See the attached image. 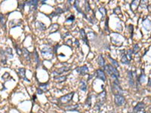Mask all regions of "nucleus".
<instances>
[{
	"label": "nucleus",
	"mask_w": 151,
	"mask_h": 113,
	"mask_svg": "<svg viewBox=\"0 0 151 113\" xmlns=\"http://www.w3.org/2000/svg\"><path fill=\"white\" fill-rule=\"evenodd\" d=\"M80 89L84 92L87 91V85H86V82L85 81L80 82Z\"/></svg>",
	"instance_id": "obj_24"
},
{
	"label": "nucleus",
	"mask_w": 151,
	"mask_h": 113,
	"mask_svg": "<svg viewBox=\"0 0 151 113\" xmlns=\"http://www.w3.org/2000/svg\"><path fill=\"white\" fill-rule=\"evenodd\" d=\"M75 92L74 91H72L69 94H66V95H64L61 97L58 98V100L57 101L59 102V103L60 105H65V104H67L69 103L70 102L73 100V95H74Z\"/></svg>",
	"instance_id": "obj_1"
},
{
	"label": "nucleus",
	"mask_w": 151,
	"mask_h": 113,
	"mask_svg": "<svg viewBox=\"0 0 151 113\" xmlns=\"http://www.w3.org/2000/svg\"><path fill=\"white\" fill-rule=\"evenodd\" d=\"M133 51H132V50H128L127 51V54H126V56L128 57V59L129 60H131V54H132Z\"/></svg>",
	"instance_id": "obj_31"
},
{
	"label": "nucleus",
	"mask_w": 151,
	"mask_h": 113,
	"mask_svg": "<svg viewBox=\"0 0 151 113\" xmlns=\"http://www.w3.org/2000/svg\"><path fill=\"white\" fill-rule=\"evenodd\" d=\"M64 12V10L62 9L61 8H57L56 10H55V12H52V13L49 15V17H55V16H58V15H60V14H63Z\"/></svg>",
	"instance_id": "obj_13"
},
{
	"label": "nucleus",
	"mask_w": 151,
	"mask_h": 113,
	"mask_svg": "<svg viewBox=\"0 0 151 113\" xmlns=\"http://www.w3.org/2000/svg\"><path fill=\"white\" fill-rule=\"evenodd\" d=\"M114 102L115 104L117 106H122L125 103V99L123 95H119V94H115L114 95Z\"/></svg>",
	"instance_id": "obj_2"
},
{
	"label": "nucleus",
	"mask_w": 151,
	"mask_h": 113,
	"mask_svg": "<svg viewBox=\"0 0 151 113\" xmlns=\"http://www.w3.org/2000/svg\"><path fill=\"white\" fill-rule=\"evenodd\" d=\"M6 21H7V19L5 17L4 14L0 13V23H1L2 27H3L4 30L6 29Z\"/></svg>",
	"instance_id": "obj_15"
},
{
	"label": "nucleus",
	"mask_w": 151,
	"mask_h": 113,
	"mask_svg": "<svg viewBox=\"0 0 151 113\" xmlns=\"http://www.w3.org/2000/svg\"><path fill=\"white\" fill-rule=\"evenodd\" d=\"M25 5H26V2H21L18 3V7L20 10H24Z\"/></svg>",
	"instance_id": "obj_32"
},
{
	"label": "nucleus",
	"mask_w": 151,
	"mask_h": 113,
	"mask_svg": "<svg viewBox=\"0 0 151 113\" xmlns=\"http://www.w3.org/2000/svg\"><path fill=\"white\" fill-rule=\"evenodd\" d=\"M99 12H101V14H102V18H103L104 16H105V14H107V10H106V8H104V7H100V8H99Z\"/></svg>",
	"instance_id": "obj_28"
},
{
	"label": "nucleus",
	"mask_w": 151,
	"mask_h": 113,
	"mask_svg": "<svg viewBox=\"0 0 151 113\" xmlns=\"http://www.w3.org/2000/svg\"><path fill=\"white\" fill-rule=\"evenodd\" d=\"M139 47H138V45H135L134 46V50L132 51L133 53L134 54H136V53H138V51H139Z\"/></svg>",
	"instance_id": "obj_34"
},
{
	"label": "nucleus",
	"mask_w": 151,
	"mask_h": 113,
	"mask_svg": "<svg viewBox=\"0 0 151 113\" xmlns=\"http://www.w3.org/2000/svg\"><path fill=\"white\" fill-rule=\"evenodd\" d=\"M36 27L40 31H45L46 30L45 25L43 23H42V22H40V21H37L36 22Z\"/></svg>",
	"instance_id": "obj_19"
},
{
	"label": "nucleus",
	"mask_w": 151,
	"mask_h": 113,
	"mask_svg": "<svg viewBox=\"0 0 151 113\" xmlns=\"http://www.w3.org/2000/svg\"><path fill=\"white\" fill-rule=\"evenodd\" d=\"M22 54H23V56L27 60H28V61L30 60V53L29 52V51H27V49L24 48L22 49Z\"/></svg>",
	"instance_id": "obj_16"
},
{
	"label": "nucleus",
	"mask_w": 151,
	"mask_h": 113,
	"mask_svg": "<svg viewBox=\"0 0 151 113\" xmlns=\"http://www.w3.org/2000/svg\"><path fill=\"white\" fill-rule=\"evenodd\" d=\"M17 74H18L20 78L24 79V81L30 82V80H28L26 77V70L24 68H19L17 70Z\"/></svg>",
	"instance_id": "obj_8"
},
{
	"label": "nucleus",
	"mask_w": 151,
	"mask_h": 113,
	"mask_svg": "<svg viewBox=\"0 0 151 113\" xmlns=\"http://www.w3.org/2000/svg\"><path fill=\"white\" fill-rule=\"evenodd\" d=\"M106 99H107V92L105 91V90H103V91L100 94H98V96L97 97V100H98V102H97V103L103 104Z\"/></svg>",
	"instance_id": "obj_7"
},
{
	"label": "nucleus",
	"mask_w": 151,
	"mask_h": 113,
	"mask_svg": "<svg viewBox=\"0 0 151 113\" xmlns=\"http://www.w3.org/2000/svg\"><path fill=\"white\" fill-rule=\"evenodd\" d=\"M39 4L38 0H31V1L26 2V5L30 6V12H34L37 9V6Z\"/></svg>",
	"instance_id": "obj_4"
},
{
	"label": "nucleus",
	"mask_w": 151,
	"mask_h": 113,
	"mask_svg": "<svg viewBox=\"0 0 151 113\" xmlns=\"http://www.w3.org/2000/svg\"><path fill=\"white\" fill-rule=\"evenodd\" d=\"M105 30L108 31V18H107L106 20V23H105Z\"/></svg>",
	"instance_id": "obj_37"
},
{
	"label": "nucleus",
	"mask_w": 151,
	"mask_h": 113,
	"mask_svg": "<svg viewBox=\"0 0 151 113\" xmlns=\"http://www.w3.org/2000/svg\"><path fill=\"white\" fill-rule=\"evenodd\" d=\"M74 20H75V17H74V15H71L70 17H69L67 18V19L66 20V21H67V22H68V21L73 22V21H74Z\"/></svg>",
	"instance_id": "obj_36"
},
{
	"label": "nucleus",
	"mask_w": 151,
	"mask_h": 113,
	"mask_svg": "<svg viewBox=\"0 0 151 113\" xmlns=\"http://www.w3.org/2000/svg\"><path fill=\"white\" fill-rule=\"evenodd\" d=\"M79 105L76 104V105H64V109L65 110H70V111H74L76 109L78 108Z\"/></svg>",
	"instance_id": "obj_22"
},
{
	"label": "nucleus",
	"mask_w": 151,
	"mask_h": 113,
	"mask_svg": "<svg viewBox=\"0 0 151 113\" xmlns=\"http://www.w3.org/2000/svg\"><path fill=\"white\" fill-rule=\"evenodd\" d=\"M34 57H35V60H36V66L37 67L39 66V63H40V61H39V54L36 51V50H34Z\"/></svg>",
	"instance_id": "obj_26"
},
{
	"label": "nucleus",
	"mask_w": 151,
	"mask_h": 113,
	"mask_svg": "<svg viewBox=\"0 0 151 113\" xmlns=\"http://www.w3.org/2000/svg\"><path fill=\"white\" fill-rule=\"evenodd\" d=\"M67 78V75H58V76H55V77H54V79H55V82H63L64 81H66Z\"/></svg>",
	"instance_id": "obj_18"
},
{
	"label": "nucleus",
	"mask_w": 151,
	"mask_h": 113,
	"mask_svg": "<svg viewBox=\"0 0 151 113\" xmlns=\"http://www.w3.org/2000/svg\"><path fill=\"white\" fill-rule=\"evenodd\" d=\"M149 109H149V112H150V113H151V106H150Z\"/></svg>",
	"instance_id": "obj_42"
},
{
	"label": "nucleus",
	"mask_w": 151,
	"mask_h": 113,
	"mask_svg": "<svg viewBox=\"0 0 151 113\" xmlns=\"http://www.w3.org/2000/svg\"><path fill=\"white\" fill-rule=\"evenodd\" d=\"M76 71L79 74L82 76H84L86 75H88V68L87 66H79V67H77L76 69Z\"/></svg>",
	"instance_id": "obj_5"
},
{
	"label": "nucleus",
	"mask_w": 151,
	"mask_h": 113,
	"mask_svg": "<svg viewBox=\"0 0 151 113\" xmlns=\"http://www.w3.org/2000/svg\"><path fill=\"white\" fill-rule=\"evenodd\" d=\"M59 26H58V24H52L51 25V26L49 27V32H50V33L51 32H55L57 30V29H58Z\"/></svg>",
	"instance_id": "obj_23"
},
{
	"label": "nucleus",
	"mask_w": 151,
	"mask_h": 113,
	"mask_svg": "<svg viewBox=\"0 0 151 113\" xmlns=\"http://www.w3.org/2000/svg\"><path fill=\"white\" fill-rule=\"evenodd\" d=\"M98 63L100 67H104V66H105V60H104L102 55H99L98 59Z\"/></svg>",
	"instance_id": "obj_21"
},
{
	"label": "nucleus",
	"mask_w": 151,
	"mask_h": 113,
	"mask_svg": "<svg viewBox=\"0 0 151 113\" xmlns=\"http://www.w3.org/2000/svg\"><path fill=\"white\" fill-rule=\"evenodd\" d=\"M139 113H146V112L144 111V109H142V110H141L140 112H138Z\"/></svg>",
	"instance_id": "obj_41"
},
{
	"label": "nucleus",
	"mask_w": 151,
	"mask_h": 113,
	"mask_svg": "<svg viewBox=\"0 0 151 113\" xmlns=\"http://www.w3.org/2000/svg\"><path fill=\"white\" fill-rule=\"evenodd\" d=\"M96 73H97V77H98V78L102 80L103 82H105L107 81V77H106L105 72H104L103 70L99 69V70L96 71Z\"/></svg>",
	"instance_id": "obj_9"
},
{
	"label": "nucleus",
	"mask_w": 151,
	"mask_h": 113,
	"mask_svg": "<svg viewBox=\"0 0 151 113\" xmlns=\"http://www.w3.org/2000/svg\"><path fill=\"white\" fill-rule=\"evenodd\" d=\"M5 51V54H6L7 57H9V58H12V57H13V55H12V48H8L6 49V51Z\"/></svg>",
	"instance_id": "obj_27"
},
{
	"label": "nucleus",
	"mask_w": 151,
	"mask_h": 113,
	"mask_svg": "<svg viewBox=\"0 0 151 113\" xmlns=\"http://www.w3.org/2000/svg\"><path fill=\"white\" fill-rule=\"evenodd\" d=\"M85 104L86 105H88V107H91V97H88V99L86 100L85 101Z\"/></svg>",
	"instance_id": "obj_30"
},
{
	"label": "nucleus",
	"mask_w": 151,
	"mask_h": 113,
	"mask_svg": "<svg viewBox=\"0 0 151 113\" xmlns=\"http://www.w3.org/2000/svg\"><path fill=\"white\" fill-rule=\"evenodd\" d=\"M80 35H81V38H82V40L83 41L85 45H87L88 46V37H87V35H86L85 32L84 30V29H82L80 30Z\"/></svg>",
	"instance_id": "obj_12"
},
{
	"label": "nucleus",
	"mask_w": 151,
	"mask_h": 113,
	"mask_svg": "<svg viewBox=\"0 0 151 113\" xmlns=\"http://www.w3.org/2000/svg\"><path fill=\"white\" fill-rule=\"evenodd\" d=\"M108 58L110 60V61H111V63H112V66H113L115 67V68H118V67H119V63L116 61V60H115L114 59H113L112 57H111L110 56H108Z\"/></svg>",
	"instance_id": "obj_25"
},
{
	"label": "nucleus",
	"mask_w": 151,
	"mask_h": 113,
	"mask_svg": "<svg viewBox=\"0 0 151 113\" xmlns=\"http://www.w3.org/2000/svg\"><path fill=\"white\" fill-rule=\"evenodd\" d=\"M85 12L86 13H88L90 11H91V8H90V5L88 1H85Z\"/></svg>",
	"instance_id": "obj_29"
},
{
	"label": "nucleus",
	"mask_w": 151,
	"mask_h": 113,
	"mask_svg": "<svg viewBox=\"0 0 151 113\" xmlns=\"http://www.w3.org/2000/svg\"><path fill=\"white\" fill-rule=\"evenodd\" d=\"M79 1H76L75 2H74V7H75V8L77 10V12L79 13V14H82V15H83L85 18H87V17H86V15L84 14V12H82V11L79 8Z\"/></svg>",
	"instance_id": "obj_20"
},
{
	"label": "nucleus",
	"mask_w": 151,
	"mask_h": 113,
	"mask_svg": "<svg viewBox=\"0 0 151 113\" xmlns=\"http://www.w3.org/2000/svg\"><path fill=\"white\" fill-rule=\"evenodd\" d=\"M145 108V104L143 103H138L136 106L133 109V113H138V112H140L142 109H144Z\"/></svg>",
	"instance_id": "obj_10"
},
{
	"label": "nucleus",
	"mask_w": 151,
	"mask_h": 113,
	"mask_svg": "<svg viewBox=\"0 0 151 113\" xmlns=\"http://www.w3.org/2000/svg\"><path fill=\"white\" fill-rule=\"evenodd\" d=\"M113 13H114V14H118L121 13V10H120V8H119V7H116V8L113 10Z\"/></svg>",
	"instance_id": "obj_35"
},
{
	"label": "nucleus",
	"mask_w": 151,
	"mask_h": 113,
	"mask_svg": "<svg viewBox=\"0 0 151 113\" xmlns=\"http://www.w3.org/2000/svg\"><path fill=\"white\" fill-rule=\"evenodd\" d=\"M112 92L115 94H119V95H123V90L122 89V87L119 85V83L118 82H113L112 85Z\"/></svg>",
	"instance_id": "obj_3"
},
{
	"label": "nucleus",
	"mask_w": 151,
	"mask_h": 113,
	"mask_svg": "<svg viewBox=\"0 0 151 113\" xmlns=\"http://www.w3.org/2000/svg\"><path fill=\"white\" fill-rule=\"evenodd\" d=\"M75 43H76V46H77V47H79V41H78V40H77V39H76V41H75Z\"/></svg>",
	"instance_id": "obj_39"
},
{
	"label": "nucleus",
	"mask_w": 151,
	"mask_h": 113,
	"mask_svg": "<svg viewBox=\"0 0 151 113\" xmlns=\"http://www.w3.org/2000/svg\"><path fill=\"white\" fill-rule=\"evenodd\" d=\"M36 91H37V94H42L43 93H44V92H43L40 88H37Z\"/></svg>",
	"instance_id": "obj_38"
},
{
	"label": "nucleus",
	"mask_w": 151,
	"mask_h": 113,
	"mask_svg": "<svg viewBox=\"0 0 151 113\" xmlns=\"http://www.w3.org/2000/svg\"><path fill=\"white\" fill-rule=\"evenodd\" d=\"M43 92H46L48 91V82H46V83H40L39 84V87Z\"/></svg>",
	"instance_id": "obj_17"
},
{
	"label": "nucleus",
	"mask_w": 151,
	"mask_h": 113,
	"mask_svg": "<svg viewBox=\"0 0 151 113\" xmlns=\"http://www.w3.org/2000/svg\"><path fill=\"white\" fill-rule=\"evenodd\" d=\"M148 86L149 87H151V78H150L148 80Z\"/></svg>",
	"instance_id": "obj_40"
},
{
	"label": "nucleus",
	"mask_w": 151,
	"mask_h": 113,
	"mask_svg": "<svg viewBox=\"0 0 151 113\" xmlns=\"http://www.w3.org/2000/svg\"><path fill=\"white\" fill-rule=\"evenodd\" d=\"M125 51H121V61L122 63H124V64H129L130 63V60L128 59V57L126 56V54L125 53Z\"/></svg>",
	"instance_id": "obj_11"
},
{
	"label": "nucleus",
	"mask_w": 151,
	"mask_h": 113,
	"mask_svg": "<svg viewBox=\"0 0 151 113\" xmlns=\"http://www.w3.org/2000/svg\"><path fill=\"white\" fill-rule=\"evenodd\" d=\"M71 70L70 67H67V66H63V67H60L59 69H57L56 71H54L53 73L55 76H58V75H60L62 73L64 72H68Z\"/></svg>",
	"instance_id": "obj_6"
},
{
	"label": "nucleus",
	"mask_w": 151,
	"mask_h": 113,
	"mask_svg": "<svg viewBox=\"0 0 151 113\" xmlns=\"http://www.w3.org/2000/svg\"><path fill=\"white\" fill-rule=\"evenodd\" d=\"M128 78L129 85H130L131 87H133L135 84V80H134V76H133V73L131 71L128 72Z\"/></svg>",
	"instance_id": "obj_14"
},
{
	"label": "nucleus",
	"mask_w": 151,
	"mask_h": 113,
	"mask_svg": "<svg viewBox=\"0 0 151 113\" xmlns=\"http://www.w3.org/2000/svg\"><path fill=\"white\" fill-rule=\"evenodd\" d=\"M14 47L16 48V52H17V54H18L19 56H21V54H22V51H21V49L19 48L18 46H17L15 45H14Z\"/></svg>",
	"instance_id": "obj_33"
}]
</instances>
